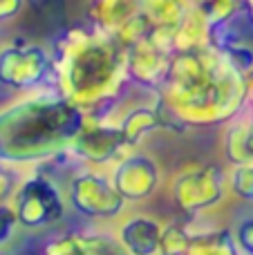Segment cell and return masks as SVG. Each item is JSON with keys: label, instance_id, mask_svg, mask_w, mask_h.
Returning a JSON list of instances; mask_svg holds the SVG:
<instances>
[{"label": "cell", "instance_id": "obj_22", "mask_svg": "<svg viewBox=\"0 0 253 255\" xmlns=\"http://www.w3.org/2000/svg\"><path fill=\"white\" fill-rule=\"evenodd\" d=\"M27 9V0H0V29L13 25Z\"/></svg>", "mask_w": 253, "mask_h": 255}, {"label": "cell", "instance_id": "obj_7", "mask_svg": "<svg viewBox=\"0 0 253 255\" xmlns=\"http://www.w3.org/2000/svg\"><path fill=\"white\" fill-rule=\"evenodd\" d=\"M63 186L72 215L85 220L90 226L110 229L119 217L130 211L126 199L112 186L108 168L76 163L63 177Z\"/></svg>", "mask_w": 253, "mask_h": 255}, {"label": "cell", "instance_id": "obj_8", "mask_svg": "<svg viewBox=\"0 0 253 255\" xmlns=\"http://www.w3.org/2000/svg\"><path fill=\"white\" fill-rule=\"evenodd\" d=\"M0 88L16 97L54 90L52 45L31 36H0Z\"/></svg>", "mask_w": 253, "mask_h": 255}, {"label": "cell", "instance_id": "obj_9", "mask_svg": "<svg viewBox=\"0 0 253 255\" xmlns=\"http://www.w3.org/2000/svg\"><path fill=\"white\" fill-rule=\"evenodd\" d=\"M110 181L130 208H146L168 184L166 166L150 148H134L117 159L110 168Z\"/></svg>", "mask_w": 253, "mask_h": 255}, {"label": "cell", "instance_id": "obj_18", "mask_svg": "<svg viewBox=\"0 0 253 255\" xmlns=\"http://www.w3.org/2000/svg\"><path fill=\"white\" fill-rule=\"evenodd\" d=\"M227 186L233 204L253 208V163L227 166Z\"/></svg>", "mask_w": 253, "mask_h": 255}, {"label": "cell", "instance_id": "obj_10", "mask_svg": "<svg viewBox=\"0 0 253 255\" xmlns=\"http://www.w3.org/2000/svg\"><path fill=\"white\" fill-rule=\"evenodd\" d=\"M130 150L134 148L128 143L121 128L110 117L88 115L85 126L81 128L79 136L70 148V157L81 166L110 168L117 159H121Z\"/></svg>", "mask_w": 253, "mask_h": 255}, {"label": "cell", "instance_id": "obj_3", "mask_svg": "<svg viewBox=\"0 0 253 255\" xmlns=\"http://www.w3.org/2000/svg\"><path fill=\"white\" fill-rule=\"evenodd\" d=\"M85 115L56 90L18 94L0 106V161L36 168L70 152Z\"/></svg>", "mask_w": 253, "mask_h": 255}, {"label": "cell", "instance_id": "obj_11", "mask_svg": "<svg viewBox=\"0 0 253 255\" xmlns=\"http://www.w3.org/2000/svg\"><path fill=\"white\" fill-rule=\"evenodd\" d=\"M209 43L247 79H253V13L249 9L240 7L231 18L209 29Z\"/></svg>", "mask_w": 253, "mask_h": 255}, {"label": "cell", "instance_id": "obj_20", "mask_svg": "<svg viewBox=\"0 0 253 255\" xmlns=\"http://www.w3.org/2000/svg\"><path fill=\"white\" fill-rule=\"evenodd\" d=\"M22 233H25V231H22L20 224H18L13 204L2 202L0 204V251H7Z\"/></svg>", "mask_w": 253, "mask_h": 255}, {"label": "cell", "instance_id": "obj_14", "mask_svg": "<svg viewBox=\"0 0 253 255\" xmlns=\"http://www.w3.org/2000/svg\"><path fill=\"white\" fill-rule=\"evenodd\" d=\"M43 255H126L110 229L88 226V229L56 231L45 242Z\"/></svg>", "mask_w": 253, "mask_h": 255}, {"label": "cell", "instance_id": "obj_23", "mask_svg": "<svg viewBox=\"0 0 253 255\" xmlns=\"http://www.w3.org/2000/svg\"><path fill=\"white\" fill-rule=\"evenodd\" d=\"M240 2H242V7L249 9V11L253 13V0H240Z\"/></svg>", "mask_w": 253, "mask_h": 255}, {"label": "cell", "instance_id": "obj_4", "mask_svg": "<svg viewBox=\"0 0 253 255\" xmlns=\"http://www.w3.org/2000/svg\"><path fill=\"white\" fill-rule=\"evenodd\" d=\"M188 18V0H90L85 9V22L124 47L150 38L173 49Z\"/></svg>", "mask_w": 253, "mask_h": 255}, {"label": "cell", "instance_id": "obj_6", "mask_svg": "<svg viewBox=\"0 0 253 255\" xmlns=\"http://www.w3.org/2000/svg\"><path fill=\"white\" fill-rule=\"evenodd\" d=\"M11 204L25 233H56L72 215L63 177L43 166L27 170Z\"/></svg>", "mask_w": 253, "mask_h": 255}, {"label": "cell", "instance_id": "obj_12", "mask_svg": "<svg viewBox=\"0 0 253 255\" xmlns=\"http://www.w3.org/2000/svg\"><path fill=\"white\" fill-rule=\"evenodd\" d=\"M166 220L148 208H130L110 226L126 255H159Z\"/></svg>", "mask_w": 253, "mask_h": 255}, {"label": "cell", "instance_id": "obj_5", "mask_svg": "<svg viewBox=\"0 0 253 255\" xmlns=\"http://www.w3.org/2000/svg\"><path fill=\"white\" fill-rule=\"evenodd\" d=\"M166 195L175 215L184 220H211L222 217V211L233 204L227 186V163L222 159H195L186 161L168 175Z\"/></svg>", "mask_w": 253, "mask_h": 255}, {"label": "cell", "instance_id": "obj_15", "mask_svg": "<svg viewBox=\"0 0 253 255\" xmlns=\"http://www.w3.org/2000/svg\"><path fill=\"white\" fill-rule=\"evenodd\" d=\"M220 159L227 166L253 163V79L249 81V92L240 112L222 128Z\"/></svg>", "mask_w": 253, "mask_h": 255}, {"label": "cell", "instance_id": "obj_1", "mask_svg": "<svg viewBox=\"0 0 253 255\" xmlns=\"http://www.w3.org/2000/svg\"><path fill=\"white\" fill-rule=\"evenodd\" d=\"M247 92L249 79L206 40L173 49L157 101L170 130L186 134L193 130H222L240 112Z\"/></svg>", "mask_w": 253, "mask_h": 255}, {"label": "cell", "instance_id": "obj_17", "mask_svg": "<svg viewBox=\"0 0 253 255\" xmlns=\"http://www.w3.org/2000/svg\"><path fill=\"white\" fill-rule=\"evenodd\" d=\"M188 7L206 29H213L215 25L231 18L242 7V2L240 0H188Z\"/></svg>", "mask_w": 253, "mask_h": 255}, {"label": "cell", "instance_id": "obj_24", "mask_svg": "<svg viewBox=\"0 0 253 255\" xmlns=\"http://www.w3.org/2000/svg\"><path fill=\"white\" fill-rule=\"evenodd\" d=\"M0 255H4V251H0Z\"/></svg>", "mask_w": 253, "mask_h": 255}, {"label": "cell", "instance_id": "obj_21", "mask_svg": "<svg viewBox=\"0 0 253 255\" xmlns=\"http://www.w3.org/2000/svg\"><path fill=\"white\" fill-rule=\"evenodd\" d=\"M27 170H29V168H22V166L7 163V161H0V204H2V202H11L13 193L18 190L20 181L25 179Z\"/></svg>", "mask_w": 253, "mask_h": 255}, {"label": "cell", "instance_id": "obj_19", "mask_svg": "<svg viewBox=\"0 0 253 255\" xmlns=\"http://www.w3.org/2000/svg\"><path fill=\"white\" fill-rule=\"evenodd\" d=\"M233 242L242 255H253V208L242 206V211L229 222Z\"/></svg>", "mask_w": 253, "mask_h": 255}, {"label": "cell", "instance_id": "obj_16", "mask_svg": "<svg viewBox=\"0 0 253 255\" xmlns=\"http://www.w3.org/2000/svg\"><path fill=\"white\" fill-rule=\"evenodd\" d=\"M193 229L191 244L182 253L175 255H242L240 249L233 242V235L229 231V222L220 217L211 220H188Z\"/></svg>", "mask_w": 253, "mask_h": 255}, {"label": "cell", "instance_id": "obj_25", "mask_svg": "<svg viewBox=\"0 0 253 255\" xmlns=\"http://www.w3.org/2000/svg\"><path fill=\"white\" fill-rule=\"evenodd\" d=\"M0 36H2V29H0Z\"/></svg>", "mask_w": 253, "mask_h": 255}, {"label": "cell", "instance_id": "obj_13", "mask_svg": "<svg viewBox=\"0 0 253 255\" xmlns=\"http://www.w3.org/2000/svg\"><path fill=\"white\" fill-rule=\"evenodd\" d=\"M124 54H126V74H128L130 83L139 90L157 92L166 79L173 49L157 43V40L143 38L126 45Z\"/></svg>", "mask_w": 253, "mask_h": 255}, {"label": "cell", "instance_id": "obj_2", "mask_svg": "<svg viewBox=\"0 0 253 255\" xmlns=\"http://www.w3.org/2000/svg\"><path fill=\"white\" fill-rule=\"evenodd\" d=\"M52 52L54 90L85 115L115 108L132 88L126 74L124 45L90 22L70 27L52 45Z\"/></svg>", "mask_w": 253, "mask_h": 255}]
</instances>
